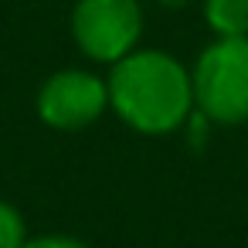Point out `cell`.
<instances>
[{
	"label": "cell",
	"mask_w": 248,
	"mask_h": 248,
	"mask_svg": "<svg viewBox=\"0 0 248 248\" xmlns=\"http://www.w3.org/2000/svg\"><path fill=\"white\" fill-rule=\"evenodd\" d=\"M109 109L140 136H173L194 112L190 68L163 48H136L106 75Z\"/></svg>",
	"instance_id": "cell-1"
},
{
	"label": "cell",
	"mask_w": 248,
	"mask_h": 248,
	"mask_svg": "<svg viewBox=\"0 0 248 248\" xmlns=\"http://www.w3.org/2000/svg\"><path fill=\"white\" fill-rule=\"evenodd\" d=\"M194 109L214 126L248 123V38H214L190 65Z\"/></svg>",
	"instance_id": "cell-2"
},
{
	"label": "cell",
	"mask_w": 248,
	"mask_h": 248,
	"mask_svg": "<svg viewBox=\"0 0 248 248\" xmlns=\"http://www.w3.org/2000/svg\"><path fill=\"white\" fill-rule=\"evenodd\" d=\"M143 4L140 0H75L68 31L75 48L95 65H116L143 41Z\"/></svg>",
	"instance_id": "cell-3"
},
{
	"label": "cell",
	"mask_w": 248,
	"mask_h": 248,
	"mask_svg": "<svg viewBox=\"0 0 248 248\" xmlns=\"http://www.w3.org/2000/svg\"><path fill=\"white\" fill-rule=\"evenodd\" d=\"M34 112L55 133H82L109 112V85L89 68H58L38 85Z\"/></svg>",
	"instance_id": "cell-4"
},
{
	"label": "cell",
	"mask_w": 248,
	"mask_h": 248,
	"mask_svg": "<svg viewBox=\"0 0 248 248\" xmlns=\"http://www.w3.org/2000/svg\"><path fill=\"white\" fill-rule=\"evenodd\" d=\"M201 14L214 38H248V0H201Z\"/></svg>",
	"instance_id": "cell-5"
},
{
	"label": "cell",
	"mask_w": 248,
	"mask_h": 248,
	"mask_svg": "<svg viewBox=\"0 0 248 248\" xmlns=\"http://www.w3.org/2000/svg\"><path fill=\"white\" fill-rule=\"evenodd\" d=\"M28 238H31V234H28L24 214H21L11 201L0 197V248H21Z\"/></svg>",
	"instance_id": "cell-6"
},
{
	"label": "cell",
	"mask_w": 248,
	"mask_h": 248,
	"mask_svg": "<svg viewBox=\"0 0 248 248\" xmlns=\"http://www.w3.org/2000/svg\"><path fill=\"white\" fill-rule=\"evenodd\" d=\"M21 248H92V245H85L82 238H72V234H31Z\"/></svg>",
	"instance_id": "cell-7"
},
{
	"label": "cell",
	"mask_w": 248,
	"mask_h": 248,
	"mask_svg": "<svg viewBox=\"0 0 248 248\" xmlns=\"http://www.w3.org/2000/svg\"><path fill=\"white\" fill-rule=\"evenodd\" d=\"M153 4L163 11H184V7H190V0H153Z\"/></svg>",
	"instance_id": "cell-8"
}]
</instances>
